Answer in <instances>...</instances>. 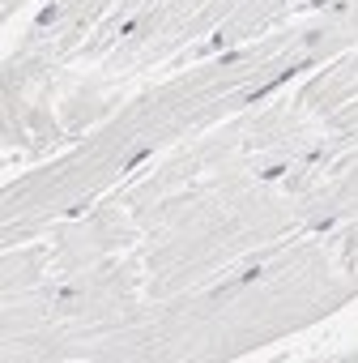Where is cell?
Returning <instances> with one entry per match:
<instances>
[{
	"mask_svg": "<svg viewBox=\"0 0 358 363\" xmlns=\"http://www.w3.org/2000/svg\"><path fill=\"white\" fill-rule=\"evenodd\" d=\"M56 13H60V9H56V4H47V9L39 13V26H47V21H56Z\"/></svg>",
	"mask_w": 358,
	"mask_h": 363,
	"instance_id": "cell-1",
	"label": "cell"
},
{
	"mask_svg": "<svg viewBox=\"0 0 358 363\" xmlns=\"http://www.w3.org/2000/svg\"><path fill=\"white\" fill-rule=\"evenodd\" d=\"M145 158H149V149H137V154L128 158V167H124V171H132V167H137V162H145Z\"/></svg>",
	"mask_w": 358,
	"mask_h": 363,
	"instance_id": "cell-2",
	"label": "cell"
}]
</instances>
